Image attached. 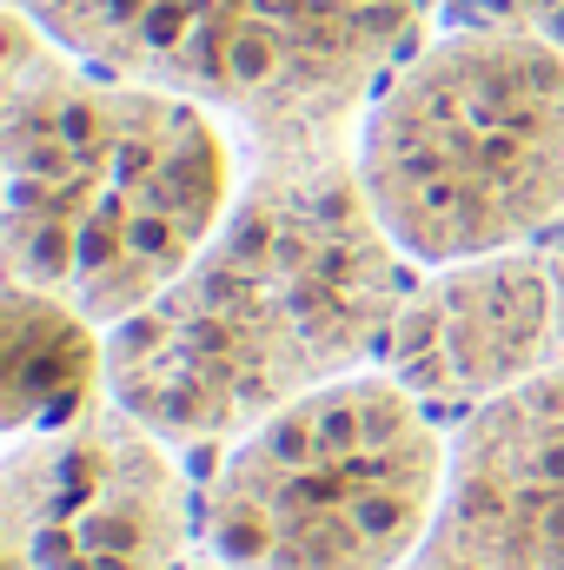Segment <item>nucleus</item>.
Instances as JSON below:
<instances>
[{
    "mask_svg": "<svg viewBox=\"0 0 564 570\" xmlns=\"http://www.w3.org/2000/svg\"><path fill=\"white\" fill-rule=\"evenodd\" d=\"M451 491V431L386 372H346L213 451L200 551L233 570H406Z\"/></svg>",
    "mask_w": 564,
    "mask_h": 570,
    "instance_id": "20e7f679",
    "label": "nucleus"
},
{
    "mask_svg": "<svg viewBox=\"0 0 564 570\" xmlns=\"http://www.w3.org/2000/svg\"><path fill=\"white\" fill-rule=\"evenodd\" d=\"M359 179L419 273L552 239L564 226V47L505 13L419 40L359 120Z\"/></svg>",
    "mask_w": 564,
    "mask_h": 570,
    "instance_id": "7ed1b4c3",
    "label": "nucleus"
},
{
    "mask_svg": "<svg viewBox=\"0 0 564 570\" xmlns=\"http://www.w3.org/2000/svg\"><path fill=\"white\" fill-rule=\"evenodd\" d=\"M67 53L200 100L253 153L352 146L431 0H7Z\"/></svg>",
    "mask_w": 564,
    "mask_h": 570,
    "instance_id": "39448f33",
    "label": "nucleus"
},
{
    "mask_svg": "<svg viewBox=\"0 0 564 570\" xmlns=\"http://www.w3.org/2000/svg\"><path fill=\"white\" fill-rule=\"evenodd\" d=\"M100 399H107V332L33 285H7V358H0L7 438L67 425Z\"/></svg>",
    "mask_w": 564,
    "mask_h": 570,
    "instance_id": "1a4fd4ad",
    "label": "nucleus"
},
{
    "mask_svg": "<svg viewBox=\"0 0 564 570\" xmlns=\"http://www.w3.org/2000/svg\"><path fill=\"white\" fill-rule=\"evenodd\" d=\"M186 570H233V564H220V558H206V551H200V558H193Z\"/></svg>",
    "mask_w": 564,
    "mask_h": 570,
    "instance_id": "9b49d317",
    "label": "nucleus"
},
{
    "mask_svg": "<svg viewBox=\"0 0 564 570\" xmlns=\"http://www.w3.org/2000/svg\"><path fill=\"white\" fill-rule=\"evenodd\" d=\"M431 544L478 570H564V358L458 419Z\"/></svg>",
    "mask_w": 564,
    "mask_h": 570,
    "instance_id": "6e6552de",
    "label": "nucleus"
},
{
    "mask_svg": "<svg viewBox=\"0 0 564 570\" xmlns=\"http://www.w3.org/2000/svg\"><path fill=\"white\" fill-rule=\"evenodd\" d=\"M406 570H478V564H465V558H458V551H445V544H425Z\"/></svg>",
    "mask_w": 564,
    "mask_h": 570,
    "instance_id": "9d476101",
    "label": "nucleus"
},
{
    "mask_svg": "<svg viewBox=\"0 0 564 570\" xmlns=\"http://www.w3.org/2000/svg\"><path fill=\"white\" fill-rule=\"evenodd\" d=\"M0 166L7 285H33L100 332L146 312L200 259L246 179L220 114L67 53L13 7Z\"/></svg>",
    "mask_w": 564,
    "mask_h": 570,
    "instance_id": "f03ea898",
    "label": "nucleus"
},
{
    "mask_svg": "<svg viewBox=\"0 0 564 570\" xmlns=\"http://www.w3.org/2000/svg\"><path fill=\"white\" fill-rule=\"evenodd\" d=\"M7 570H186L200 484L186 451L114 392L80 419L13 438L0 478Z\"/></svg>",
    "mask_w": 564,
    "mask_h": 570,
    "instance_id": "423d86ee",
    "label": "nucleus"
},
{
    "mask_svg": "<svg viewBox=\"0 0 564 570\" xmlns=\"http://www.w3.org/2000/svg\"><path fill=\"white\" fill-rule=\"evenodd\" d=\"M564 358V239L492 259L425 266L386 338L399 372L438 419H471Z\"/></svg>",
    "mask_w": 564,
    "mask_h": 570,
    "instance_id": "0eeeda50",
    "label": "nucleus"
},
{
    "mask_svg": "<svg viewBox=\"0 0 564 570\" xmlns=\"http://www.w3.org/2000/svg\"><path fill=\"white\" fill-rule=\"evenodd\" d=\"M412 259L352 146L253 153L220 233L107 332V392L179 451H226L280 405L386 358Z\"/></svg>",
    "mask_w": 564,
    "mask_h": 570,
    "instance_id": "f257e3e1",
    "label": "nucleus"
}]
</instances>
